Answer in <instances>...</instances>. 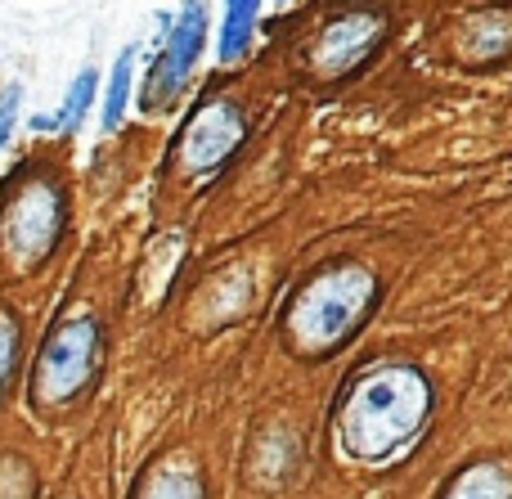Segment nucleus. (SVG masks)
Segmentation results:
<instances>
[{
  "instance_id": "obj_6",
  "label": "nucleus",
  "mask_w": 512,
  "mask_h": 499,
  "mask_svg": "<svg viewBox=\"0 0 512 499\" xmlns=\"http://www.w3.org/2000/svg\"><path fill=\"white\" fill-rule=\"evenodd\" d=\"M248 14H252L248 5H243L239 14H230V36H225V50H230V54H234V50H239V45H243V18H248Z\"/></svg>"
},
{
  "instance_id": "obj_3",
  "label": "nucleus",
  "mask_w": 512,
  "mask_h": 499,
  "mask_svg": "<svg viewBox=\"0 0 512 499\" xmlns=\"http://www.w3.org/2000/svg\"><path fill=\"white\" fill-rule=\"evenodd\" d=\"M126 77H131V63H117L113 72V90H108V108H104V122L117 126V117H122V104H126Z\"/></svg>"
},
{
  "instance_id": "obj_4",
  "label": "nucleus",
  "mask_w": 512,
  "mask_h": 499,
  "mask_svg": "<svg viewBox=\"0 0 512 499\" xmlns=\"http://www.w3.org/2000/svg\"><path fill=\"white\" fill-rule=\"evenodd\" d=\"M9 365H14V324L0 320V387L9 378Z\"/></svg>"
},
{
  "instance_id": "obj_2",
  "label": "nucleus",
  "mask_w": 512,
  "mask_h": 499,
  "mask_svg": "<svg viewBox=\"0 0 512 499\" xmlns=\"http://www.w3.org/2000/svg\"><path fill=\"white\" fill-rule=\"evenodd\" d=\"M90 95H95V72H81L77 86H72V95H68V104H63V113L54 117V122H45V126H59V131H72V126L81 122V113H86Z\"/></svg>"
},
{
  "instance_id": "obj_1",
  "label": "nucleus",
  "mask_w": 512,
  "mask_h": 499,
  "mask_svg": "<svg viewBox=\"0 0 512 499\" xmlns=\"http://www.w3.org/2000/svg\"><path fill=\"white\" fill-rule=\"evenodd\" d=\"M198 45H203V14H189L185 27L176 32V41H171V77H180V72L189 68V59L198 54Z\"/></svg>"
},
{
  "instance_id": "obj_5",
  "label": "nucleus",
  "mask_w": 512,
  "mask_h": 499,
  "mask_svg": "<svg viewBox=\"0 0 512 499\" xmlns=\"http://www.w3.org/2000/svg\"><path fill=\"white\" fill-rule=\"evenodd\" d=\"M14 113H18V90H5V95H0V144L9 140V126H14Z\"/></svg>"
}]
</instances>
